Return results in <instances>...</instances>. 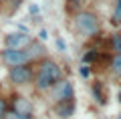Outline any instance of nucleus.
I'll return each instance as SVG.
<instances>
[{"instance_id": "1", "label": "nucleus", "mask_w": 121, "mask_h": 119, "mask_svg": "<svg viewBox=\"0 0 121 119\" xmlns=\"http://www.w3.org/2000/svg\"><path fill=\"white\" fill-rule=\"evenodd\" d=\"M63 79V71L60 67L51 59H43L39 65V73H36V89L39 91H48L56 81Z\"/></svg>"}, {"instance_id": "2", "label": "nucleus", "mask_w": 121, "mask_h": 119, "mask_svg": "<svg viewBox=\"0 0 121 119\" xmlns=\"http://www.w3.org/2000/svg\"><path fill=\"white\" fill-rule=\"evenodd\" d=\"M75 26L85 36H97L99 34V18L95 12H89V10H83L75 16Z\"/></svg>"}, {"instance_id": "3", "label": "nucleus", "mask_w": 121, "mask_h": 119, "mask_svg": "<svg viewBox=\"0 0 121 119\" xmlns=\"http://www.w3.org/2000/svg\"><path fill=\"white\" fill-rule=\"evenodd\" d=\"M2 61L8 67H20V65H28L32 61V57L24 48H4L2 51Z\"/></svg>"}, {"instance_id": "4", "label": "nucleus", "mask_w": 121, "mask_h": 119, "mask_svg": "<svg viewBox=\"0 0 121 119\" xmlns=\"http://www.w3.org/2000/svg\"><path fill=\"white\" fill-rule=\"evenodd\" d=\"M51 97L55 103H60V101H67V99H73L75 97V91H73V85L69 81H56L55 85L51 87Z\"/></svg>"}, {"instance_id": "5", "label": "nucleus", "mask_w": 121, "mask_h": 119, "mask_svg": "<svg viewBox=\"0 0 121 119\" xmlns=\"http://www.w3.org/2000/svg\"><path fill=\"white\" fill-rule=\"evenodd\" d=\"M10 81L14 85H28L32 81V69L26 67V65H20V67H10Z\"/></svg>"}, {"instance_id": "6", "label": "nucleus", "mask_w": 121, "mask_h": 119, "mask_svg": "<svg viewBox=\"0 0 121 119\" xmlns=\"http://www.w3.org/2000/svg\"><path fill=\"white\" fill-rule=\"evenodd\" d=\"M6 48H24L30 44V36L26 32H10L4 38Z\"/></svg>"}, {"instance_id": "7", "label": "nucleus", "mask_w": 121, "mask_h": 119, "mask_svg": "<svg viewBox=\"0 0 121 119\" xmlns=\"http://www.w3.org/2000/svg\"><path fill=\"white\" fill-rule=\"evenodd\" d=\"M56 115L59 117H71L75 113V99H67V101H60L56 103Z\"/></svg>"}, {"instance_id": "8", "label": "nucleus", "mask_w": 121, "mask_h": 119, "mask_svg": "<svg viewBox=\"0 0 121 119\" xmlns=\"http://www.w3.org/2000/svg\"><path fill=\"white\" fill-rule=\"evenodd\" d=\"M14 111H18V113H26V115H30L32 107H30V103L26 101L24 97H14Z\"/></svg>"}, {"instance_id": "9", "label": "nucleus", "mask_w": 121, "mask_h": 119, "mask_svg": "<svg viewBox=\"0 0 121 119\" xmlns=\"http://www.w3.org/2000/svg\"><path fill=\"white\" fill-rule=\"evenodd\" d=\"M111 24H115V26H119V24H121V0H115L113 14H111Z\"/></svg>"}, {"instance_id": "10", "label": "nucleus", "mask_w": 121, "mask_h": 119, "mask_svg": "<svg viewBox=\"0 0 121 119\" xmlns=\"http://www.w3.org/2000/svg\"><path fill=\"white\" fill-rule=\"evenodd\" d=\"M93 95H95V101L99 103V105H105V95H103L101 83H95V85H93Z\"/></svg>"}, {"instance_id": "11", "label": "nucleus", "mask_w": 121, "mask_h": 119, "mask_svg": "<svg viewBox=\"0 0 121 119\" xmlns=\"http://www.w3.org/2000/svg\"><path fill=\"white\" fill-rule=\"evenodd\" d=\"M111 71L115 77H121V55H115L111 59Z\"/></svg>"}, {"instance_id": "12", "label": "nucleus", "mask_w": 121, "mask_h": 119, "mask_svg": "<svg viewBox=\"0 0 121 119\" xmlns=\"http://www.w3.org/2000/svg\"><path fill=\"white\" fill-rule=\"evenodd\" d=\"M111 44H113V51H115L117 55H121V34L119 32L111 34Z\"/></svg>"}, {"instance_id": "13", "label": "nucleus", "mask_w": 121, "mask_h": 119, "mask_svg": "<svg viewBox=\"0 0 121 119\" xmlns=\"http://www.w3.org/2000/svg\"><path fill=\"white\" fill-rule=\"evenodd\" d=\"M4 119H30V115H26V113H18V111H6V115H4Z\"/></svg>"}, {"instance_id": "14", "label": "nucleus", "mask_w": 121, "mask_h": 119, "mask_svg": "<svg viewBox=\"0 0 121 119\" xmlns=\"http://www.w3.org/2000/svg\"><path fill=\"white\" fill-rule=\"evenodd\" d=\"M97 57H99V53H97V51H89L85 57H83V61H85V63H89V61H95Z\"/></svg>"}, {"instance_id": "15", "label": "nucleus", "mask_w": 121, "mask_h": 119, "mask_svg": "<svg viewBox=\"0 0 121 119\" xmlns=\"http://www.w3.org/2000/svg\"><path fill=\"white\" fill-rule=\"evenodd\" d=\"M55 43H56V48H59L60 53H65V51H67V44H65V40H63V38H56Z\"/></svg>"}, {"instance_id": "16", "label": "nucleus", "mask_w": 121, "mask_h": 119, "mask_svg": "<svg viewBox=\"0 0 121 119\" xmlns=\"http://www.w3.org/2000/svg\"><path fill=\"white\" fill-rule=\"evenodd\" d=\"M6 111H8V109H6V103H4V99L0 97V119H4Z\"/></svg>"}, {"instance_id": "17", "label": "nucleus", "mask_w": 121, "mask_h": 119, "mask_svg": "<svg viewBox=\"0 0 121 119\" xmlns=\"http://www.w3.org/2000/svg\"><path fill=\"white\" fill-rule=\"evenodd\" d=\"M30 14H35V16H39V4H30Z\"/></svg>"}, {"instance_id": "18", "label": "nucleus", "mask_w": 121, "mask_h": 119, "mask_svg": "<svg viewBox=\"0 0 121 119\" xmlns=\"http://www.w3.org/2000/svg\"><path fill=\"white\" fill-rule=\"evenodd\" d=\"M79 73H81V77H89V69H87V67H81Z\"/></svg>"}, {"instance_id": "19", "label": "nucleus", "mask_w": 121, "mask_h": 119, "mask_svg": "<svg viewBox=\"0 0 121 119\" xmlns=\"http://www.w3.org/2000/svg\"><path fill=\"white\" fill-rule=\"evenodd\" d=\"M40 38H43V40H47V38H48V32H47V30H40Z\"/></svg>"}, {"instance_id": "20", "label": "nucleus", "mask_w": 121, "mask_h": 119, "mask_svg": "<svg viewBox=\"0 0 121 119\" xmlns=\"http://www.w3.org/2000/svg\"><path fill=\"white\" fill-rule=\"evenodd\" d=\"M69 2H73V4H81L83 0H69Z\"/></svg>"}, {"instance_id": "21", "label": "nucleus", "mask_w": 121, "mask_h": 119, "mask_svg": "<svg viewBox=\"0 0 121 119\" xmlns=\"http://www.w3.org/2000/svg\"><path fill=\"white\" fill-rule=\"evenodd\" d=\"M117 119H121V113H119V117H117Z\"/></svg>"}, {"instance_id": "22", "label": "nucleus", "mask_w": 121, "mask_h": 119, "mask_svg": "<svg viewBox=\"0 0 121 119\" xmlns=\"http://www.w3.org/2000/svg\"><path fill=\"white\" fill-rule=\"evenodd\" d=\"M119 101H121V93H119Z\"/></svg>"}]
</instances>
